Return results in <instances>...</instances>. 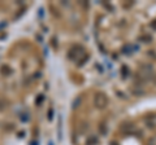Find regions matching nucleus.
Returning <instances> with one entry per match:
<instances>
[{"label":"nucleus","mask_w":156,"mask_h":145,"mask_svg":"<svg viewBox=\"0 0 156 145\" xmlns=\"http://www.w3.org/2000/svg\"><path fill=\"white\" fill-rule=\"evenodd\" d=\"M150 145H156V136H154L150 140Z\"/></svg>","instance_id":"2"},{"label":"nucleus","mask_w":156,"mask_h":145,"mask_svg":"<svg viewBox=\"0 0 156 145\" xmlns=\"http://www.w3.org/2000/svg\"><path fill=\"white\" fill-rule=\"evenodd\" d=\"M96 104H100V106H104L107 104V97L101 93L99 96H96Z\"/></svg>","instance_id":"1"}]
</instances>
